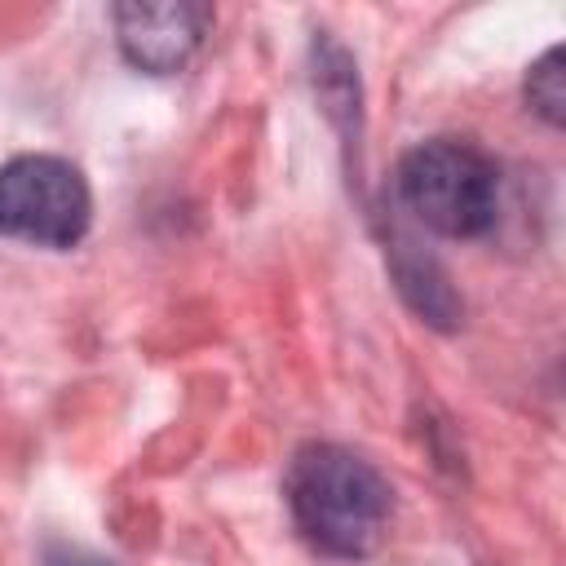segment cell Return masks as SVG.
<instances>
[{"mask_svg":"<svg viewBox=\"0 0 566 566\" xmlns=\"http://www.w3.org/2000/svg\"><path fill=\"white\" fill-rule=\"evenodd\" d=\"M115 35L119 49L133 66L150 71V75H168L177 71L203 40L212 9L208 4H190V0H168V4H115Z\"/></svg>","mask_w":566,"mask_h":566,"instance_id":"obj_4","label":"cell"},{"mask_svg":"<svg viewBox=\"0 0 566 566\" xmlns=\"http://www.w3.org/2000/svg\"><path fill=\"white\" fill-rule=\"evenodd\" d=\"M526 102L535 106L539 119H548L553 128L566 124V71H562V49H548L531 75H526Z\"/></svg>","mask_w":566,"mask_h":566,"instance_id":"obj_5","label":"cell"},{"mask_svg":"<svg viewBox=\"0 0 566 566\" xmlns=\"http://www.w3.org/2000/svg\"><path fill=\"white\" fill-rule=\"evenodd\" d=\"M283 491L301 535L332 557H367L394 509L380 469L336 442H305L287 464Z\"/></svg>","mask_w":566,"mask_h":566,"instance_id":"obj_1","label":"cell"},{"mask_svg":"<svg viewBox=\"0 0 566 566\" xmlns=\"http://www.w3.org/2000/svg\"><path fill=\"white\" fill-rule=\"evenodd\" d=\"M93 217L88 181L57 155H18L0 168V234L35 248H71Z\"/></svg>","mask_w":566,"mask_h":566,"instance_id":"obj_3","label":"cell"},{"mask_svg":"<svg viewBox=\"0 0 566 566\" xmlns=\"http://www.w3.org/2000/svg\"><path fill=\"white\" fill-rule=\"evenodd\" d=\"M398 199L424 230L447 239H473L495 221L500 177L473 142L433 137L402 155Z\"/></svg>","mask_w":566,"mask_h":566,"instance_id":"obj_2","label":"cell"},{"mask_svg":"<svg viewBox=\"0 0 566 566\" xmlns=\"http://www.w3.org/2000/svg\"><path fill=\"white\" fill-rule=\"evenodd\" d=\"M44 566H111V562H102L97 553L75 548V544H53V548L44 553Z\"/></svg>","mask_w":566,"mask_h":566,"instance_id":"obj_6","label":"cell"}]
</instances>
